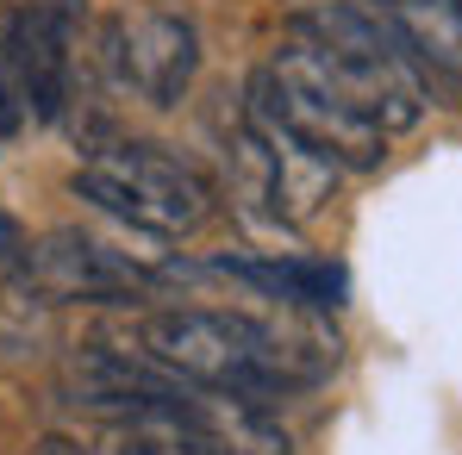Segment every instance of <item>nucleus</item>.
Returning a JSON list of instances; mask_svg holds the SVG:
<instances>
[{
	"instance_id": "f257e3e1",
	"label": "nucleus",
	"mask_w": 462,
	"mask_h": 455,
	"mask_svg": "<svg viewBox=\"0 0 462 455\" xmlns=\"http://www.w3.org/2000/svg\"><path fill=\"white\" fill-rule=\"evenodd\" d=\"M125 350H138L144 362L194 380V387L250 393V399L312 387L337 362V343H325L307 324H282V318H256V312H213V305L138 312L125 331Z\"/></svg>"
},
{
	"instance_id": "f03ea898",
	"label": "nucleus",
	"mask_w": 462,
	"mask_h": 455,
	"mask_svg": "<svg viewBox=\"0 0 462 455\" xmlns=\"http://www.w3.org/2000/svg\"><path fill=\"white\" fill-rule=\"evenodd\" d=\"M282 50L300 57L363 119H375L387 138L419 125V113H425V69L406 57V44L393 32H382V19L356 13L350 0H307L294 13V32Z\"/></svg>"
},
{
	"instance_id": "7ed1b4c3",
	"label": "nucleus",
	"mask_w": 462,
	"mask_h": 455,
	"mask_svg": "<svg viewBox=\"0 0 462 455\" xmlns=\"http://www.w3.org/2000/svg\"><path fill=\"white\" fill-rule=\"evenodd\" d=\"M244 119L269 138H282L288 150L312 156L325 168H382L387 156V132L375 119H363L337 87L312 76L300 57L275 50L256 76H250V94H244Z\"/></svg>"
},
{
	"instance_id": "20e7f679",
	"label": "nucleus",
	"mask_w": 462,
	"mask_h": 455,
	"mask_svg": "<svg viewBox=\"0 0 462 455\" xmlns=\"http://www.w3.org/2000/svg\"><path fill=\"white\" fill-rule=\"evenodd\" d=\"M76 194L151 237H188L213 219V181L162 144H106L76 168Z\"/></svg>"
},
{
	"instance_id": "39448f33",
	"label": "nucleus",
	"mask_w": 462,
	"mask_h": 455,
	"mask_svg": "<svg viewBox=\"0 0 462 455\" xmlns=\"http://www.w3.org/2000/svg\"><path fill=\"white\" fill-rule=\"evenodd\" d=\"M19 281L44 305H138L162 287V268L88 237V231H51L25 243Z\"/></svg>"
},
{
	"instance_id": "423d86ee",
	"label": "nucleus",
	"mask_w": 462,
	"mask_h": 455,
	"mask_svg": "<svg viewBox=\"0 0 462 455\" xmlns=\"http://www.w3.org/2000/svg\"><path fill=\"white\" fill-rule=\"evenodd\" d=\"M106 63L125 94H138L144 106H175L188 87H194V69H200V38L181 13H162V6H144V13H125L113 19L106 32Z\"/></svg>"
},
{
	"instance_id": "0eeeda50",
	"label": "nucleus",
	"mask_w": 462,
	"mask_h": 455,
	"mask_svg": "<svg viewBox=\"0 0 462 455\" xmlns=\"http://www.w3.org/2000/svg\"><path fill=\"white\" fill-rule=\"evenodd\" d=\"M375 13L425 76L462 87V0H375Z\"/></svg>"
},
{
	"instance_id": "6e6552de",
	"label": "nucleus",
	"mask_w": 462,
	"mask_h": 455,
	"mask_svg": "<svg viewBox=\"0 0 462 455\" xmlns=\"http://www.w3.org/2000/svg\"><path fill=\"white\" fill-rule=\"evenodd\" d=\"M226 275H237V281H250L269 300H288V305H337V294H344L337 268H319V262H237V268L226 262Z\"/></svg>"
},
{
	"instance_id": "1a4fd4ad",
	"label": "nucleus",
	"mask_w": 462,
	"mask_h": 455,
	"mask_svg": "<svg viewBox=\"0 0 462 455\" xmlns=\"http://www.w3.org/2000/svg\"><path fill=\"white\" fill-rule=\"evenodd\" d=\"M19 262H25V237H19V225L0 213V268H13V275H19Z\"/></svg>"
},
{
	"instance_id": "9d476101",
	"label": "nucleus",
	"mask_w": 462,
	"mask_h": 455,
	"mask_svg": "<svg viewBox=\"0 0 462 455\" xmlns=\"http://www.w3.org/2000/svg\"><path fill=\"white\" fill-rule=\"evenodd\" d=\"M13 132H19V113H13V100H6V94H0V144H6V138H13Z\"/></svg>"
}]
</instances>
